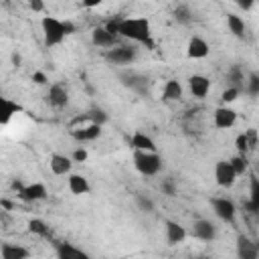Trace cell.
I'll return each mask as SVG.
<instances>
[{
	"mask_svg": "<svg viewBox=\"0 0 259 259\" xmlns=\"http://www.w3.org/2000/svg\"><path fill=\"white\" fill-rule=\"evenodd\" d=\"M67 186H69V190L75 194V196H83V194H87L89 190H91V186H89V180L83 176V174H69V178H67Z\"/></svg>",
	"mask_w": 259,
	"mask_h": 259,
	"instance_id": "20",
	"label": "cell"
},
{
	"mask_svg": "<svg viewBox=\"0 0 259 259\" xmlns=\"http://www.w3.org/2000/svg\"><path fill=\"white\" fill-rule=\"evenodd\" d=\"M235 148L239 150V154H247L253 146H251V140H249V134L247 132H243V134H239L237 138H235Z\"/></svg>",
	"mask_w": 259,
	"mask_h": 259,
	"instance_id": "30",
	"label": "cell"
},
{
	"mask_svg": "<svg viewBox=\"0 0 259 259\" xmlns=\"http://www.w3.org/2000/svg\"><path fill=\"white\" fill-rule=\"evenodd\" d=\"M47 186L42 182H32V184H26V186H20L18 188V198L24 200V202H38V200H45L47 198Z\"/></svg>",
	"mask_w": 259,
	"mask_h": 259,
	"instance_id": "7",
	"label": "cell"
},
{
	"mask_svg": "<svg viewBox=\"0 0 259 259\" xmlns=\"http://www.w3.org/2000/svg\"><path fill=\"white\" fill-rule=\"evenodd\" d=\"M71 158H73V162H85L87 158H89V154H87V150L81 146V148H77V150H73V154H71Z\"/></svg>",
	"mask_w": 259,
	"mask_h": 259,
	"instance_id": "35",
	"label": "cell"
},
{
	"mask_svg": "<svg viewBox=\"0 0 259 259\" xmlns=\"http://www.w3.org/2000/svg\"><path fill=\"white\" fill-rule=\"evenodd\" d=\"M136 57H138L136 49L134 47H125V45H115V47L105 51V59L109 63H113V65H130V63L136 61Z\"/></svg>",
	"mask_w": 259,
	"mask_h": 259,
	"instance_id": "4",
	"label": "cell"
},
{
	"mask_svg": "<svg viewBox=\"0 0 259 259\" xmlns=\"http://www.w3.org/2000/svg\"><path fill=\"white\" fill-rule=\"evenodd\" d=\"M235 121H237V111L233 107H229V105H221L212 113V123L219 130H229V127L235 125Z\"/></svg>",
	"mask_w": 259,
	"mask_h": 259,
	"instance_id": "8",
	"label": "cell"
},
{
	"mask_svg": "<svg viewBox=\"0 0 259 259\" xmlns=\"http://www.w3.org/2000/svg\"><path fill=\"white\" fill-rule=\"evenodd\" d=\"M26 4L32 12H42L45 10V0H26Z\"/></svg>",
	"mask_w": 259,
	"mask_h": 259,
	"instance_id": "37",
	"label": "cell"
},
{
	"mask_svg": "<svg viewBox=\"0 0 259 259\" xmlns=\"http://www.w3.org/2000/svg\"><path fill=\"white\" fill-rule=\"evenodd\" d=\"M136 202H138L140 210H144V212H152V210H154L152 198H148V196H144V194H138V196H136Z\"/></svg>",
	"mask_w": 259,
	"mask_h": 259,
	"instance_id": "33",
	"label": "cell"
},
{
	"mask_svg": "<svg viewBox=\"0 0 259 259\" xmlns=\"http://www.w3.org/2000/svg\"><path fill=\"white\" fill-rule=\"evenodd\" d=\"M208 53H210V47H208V42L202 38V36H190V40H188V45H186V55H188V59H206L208 57Z\"/></svg>",
	"mask_w": 259,
	"mask_h": 259,
	"instance_id": "13",
	"label": "cell"
},
{
	"mask_svg": "<svg viewBox=\"0 0 259 259\" xmlns=\"http://www.w3.org/2000/svg\"><path fill=\"white\" fill-rule=\"evenodd\" d=\"M47 97H49V103H51L53 107H65V105L69 103V91H67V87H65L63 83L51 85Z\"/></svg>",
	"mask_w": 259,
	"mask_h": 259,
	"instance_id": "16",
	"label": "cell"
},
{
	"mask_svg": "<svg viewBox=\"0 0 259 259\" xmlns=\"http://www.w3.org/2000/svg\"><path fill=\"white\" fill-rule=\"evenodd\" d=\"M257 247H259V243L251 241L247 235L237 237V255L241 259H257Z\"/></svg>",
	"mask_w": 259,
	"mask_h": 259,
	"instance_id": "15",
	"label": "cell"
},
{
	"mask_svg": "<svg viewBox=\"0 0 259 259\" xmlns=\"http://www.w3.org/2000/svg\"><path fill=\"white\" fill-rule=\"evenodd\" d=\"M188 91H190V95L196 97V99L206 97L208 91H210V79H208L206 75H200V73L190 75V77H188Z\"/></svg>",
	"mask_w": 259,
	"mask_h": 259,
	"instance_id": "9",
	"label": "cell"
},
{
	"mask_svg": "<svg viewBox=\"0 0 259 259\" xmlns=\"http://www.w3.org/2000/svg\"><path fill=\"white\" fill-rule=\"evenodd\" d=\"M237 180V172L235 168L231 166L229 160H219L214 164V182L221 186V188H231Z\"/></svg>",
	"mask_w": 259,
	"mask_h": 259,
	"instance_id": "6",
	"label": "cell"
},
{
	"mask_svg": "<svg viewBox=\"0 0 259 259\" xmlns=\"http://www.w3.org/2000/svg\"><path fill=\"white\" fill-rule=\"evenodd\" d=\"M162 192H166L168 196H174V194H176L174 182H172V180H164V182H162Z\"/></svg>",
	"mask_w": 259,
	"mask_h": 259,
	"instance_id": "38",
	"label": "cell"
},
{
	"mask_svg": "<svg viewBox=\"0 0 259 259\" xmlns=\"http://www.w3.org/2000/svg\"><path fill=\"white\" fill-rule=\"evenodd\" d=\"M245 91L251 97H259V73H249L245 77Z\"/></svg>",
	"mask_w": 259,
	"mask_h": 259,
	"instance_id": "27",
	"label": "cell"
},
{
	"mask_svg": "<svg viewBox=\"0 0 259 259\" xmlns=\"http://www.w3.org/2000/svg\"><path fill=\"white\" fill-rule=\"evenodd\" d=\"M210 204H212L214 214H217L223 223H235L237 206H235V202H233L231 198H227V196H217V198L210 200Z\"/></svg>",
	"mask_w": 259,
	"mask_h": 259,
	"instance_id": "5",
	"label": "cell"
},
{
	"mask_svg": "<svg viewBox=\"0 0 259 259\" xmlns=\"http://www.w3.org/2000/svg\"><path fill=\"white\" fill-rule=\"evenodd\" d=\"M18 111H20V105H18L16 101L4 97V99H2V111H0V123H2V125H8L10 119H12Z\"/></svg>",
	"mask_w": 259,
	"mask_h": 259,
	"instance_id": "23",
	"label": "cell"
},
{
	"mask_svg": "<svg viewBox=\"0 0 259 259\" xmlns=\"http://www.w3.org/2000/svg\"><path fill=\"white\" fill-rule=\"evenodd\" d=\"M164 231H166V241H168V245H178V243H182L184 239H186V229L180 225V223H176V221H166L164 223Z\"/></svg>",
	"mask_w": 259,
	"mask_h": 259,
	"instance_id": "14",
	"label": "cell"
},
{
	"mask_svg": "<svg viewBox=\"0 0 259 259\" xmlns=\"http://www.w3.org/2000/svg\"><path fill=\"white\" fill-rule=\"evenodd\" d=\"M32 81H34L36 85H45V83H47V75H45L42 71H36V73H32Z\"/></svg>",
	"mask_w": 259,
	"mask_h": 259,
	"instance_id": "39",
	"label": "cell"
},
{
	"mask_svg": "<svg viewBox=\"0 0 259 259\" xmlns=\"http://www.w3.org/2000/svg\"><path fill=\"white\" fill-rule=\"evenodd\" d=\"M28 231L34 233V235H42L45 237L49 233V227H47V223L42 219H30L28 221Z\"/></svg>",
	"mask_w": 259,
	"mask_h": 259,
	"instance_id": "32",
	"label": "cell"
},
{
	"mask_svg": "<svg viewBox=\"0 0 259 259\" xmlns=\"http://www.w3.org/2000/svg\"><path fill=\"white\" fill-rule=\"evenodd\" d=\"M172 14H174V20H176V22H180V24H188V22L192 20V12H190V8H188V6H184V4L176 6Z\"/></svg>",
	"mask_w": 259,
	"mask_h": 259,
	"instance_id": "28",
	"label": "cell"
},
{
	"mask_svg": "<svg viewBox=\"0 0 259 259\" xmlns=\"http://www.w3.org/2000/svg\"><path fill=\"white\" fill-rule=\"evenodd\" d=\"M73 158L65 156V154H51L49 158V168L55 176H69L73 170Z\"/></svg>",
	"mask_w": 259,
	"mask_h": 259,
	"instance_id": "10",
	"label": "cell"
},
{
	"mask_svg": "<svg viewBox=\"0 0 259 259\" xmlns=\"http://www.w3.org/2000/svg\"><path fill=\"white\" fill-rule=\"evenodd\" d=\"M134 166L142 176H156L162 170V158L158 152L134 150Z\"/></svg>",
	"mask_w": 259,
	"mask_h": 259,
	"instance_id": "3",
	"label": "cell"
},
{
	"mask_svg": "<svg viewBox=\"0 0 259 259\" xmlns=\"http://www.w3.org/2000/svg\"><path fill=\"white\" fill-rule=\"evenodd\" d=\"M57 255L61 259H87L89 255L71 243H57Z\"/></svg>",
	"mask_w": 259,
	"mask_h": 259,
	"instance_id": "22",
	"label": "cell"
},
{
	"mask_svg": "<svg viewBox=\"0 0 259 259\" xmlns=\"http://www.w3.org/2000/svg\"><path fill=\"white\" fill-rule=\"evenodd\" d=\"M117 36L152 45V26L146 16H132V18H117Z\"/></svg>",
	"mask_w": 259,
	"mask_h": 259,
	"instance_id": "1",
	"label": "cell"
},
{
	"mask_svg": "<svg viewBox=\"0 0 259 259\" xmlns=\"http://www.w3.org/2000/svg\"><path fill=\"white\" fill-rule=\"evenodd\" d=\"M241 95V87H233V85H227V89L221 93V99H223V103L225 105H229V103H233V101H237V97Z\"/></svg>",
	"mask_w": 259,
	"mask_h": 259,
	"instance_id": "31",
	"label": "cell"
},
{
	"mask_svg": "<svg viewBox=\"0 0 259 259\" xmlns=\"http://www.w3.org/2000/svg\"><path fill=\"white\" fill-rule=\"evenodd\" d=\"M184 95V87L178 79H168L162 87V99L164 101H180Z\"/></svg>",
	"mask_w": 259,
	"mask_h": 259,
	"instance_id": "18",
	"label": "cell"
},
{
	"mask_svg": "<svg viewBox=\"0 0 259 259\" xmlns=\"http://www.w3.org/2000/svg\"><path fill=\"white\" fill-rule=\"evenodd\" d=\"M243 81H245L243 69H241L239 65H233V67L227 71V85H233V87H241V89H243Z\"/></svg>",
	"mask_w": 259,
	"mask_h": 259,
	"instance_id": "26",
	"label": "cell"
},
{
	"mask_svg": "<svg viewBox=\"0 0 259 259\" xmlns=\"http://www.w3.org/2000/svg\"><path fill=\"white\" fill-rule=\"evenodd\" d=\"M231 166L235 168V172H237V176H241V174H245L247 172V168H249V162H247V158H245V154H235L231 160Z\"/></svg>",
	"mask_w": 259,
	"mask_h": 259,
	"instance_id": "29",
	"label": "cell"
},
{
	"mask_svg": "<svg viewBox=\"0 0 259 259\" xmlns=\"http://www.w3.org/2000/svg\"><path fill=\"white\" fill-rule=\"evenodd\" d=\"M87 117H89L91 121H95V123H99V125H103V123L107 121V115H105V111H103V109H91Z\"/></svg>",
	"mask_w": 259,
	"mask_h": 259,
	"instance_id": "34",
	"label": "cell"
},
{
	"mask_svg": "<svg viewBox=\"0 0 259 259\" xmlns=\"http://www.w3.org/2000/svg\"><path fill=\"white\" fill-rule=\"evenodd\" d=\"M0 257L2 259H26L30 257V251L22 245H12V243H2L0 247Z\"/></svg>",
	"mask_w": 259,
	"mask_h": 259,
	"instance_id": "21",
	"label": "cell"
},
{
	"mask_svg": "<svg viewBox=\"0 0 259 259\" xmlns=\"http://www.w3.org/2000/svg\"><path fill=\"white\" fill-rule=\"evenodd\" d=\"M233 2H235V6H237V8H241L243 12H247V10H251V8L255 6V2H257V0H233Z\"/></svg>",
	"mask_w": 259,
	"mask_h": 259,
	"instance_id": "36",
	"label": "cell"
},
{
	"mask_svg": "<svg viewBox=\"0 0 259 259\" xmlns=\"http://www.w3.org/2000/svg\"><path fill=\"white\" fill-rule=\"evenodd\" d=\"M247 206L251 208V212H257L259 210V178L257 176H251V182H249V202Z\"/></svg>",
	"mask_w": 259,
	"mask_h": 259,
	"instance_id": "24",
	"label": "cell"
},
{
	"mask_svg": "<svg viewBox=\"0 0 259 259\" xmlns=\"http://www.w3.org/2000/svg\"><path fill=\"white\" fill-rule=\"evenodd\" d=\"M192 233L200 241H214L217 239V227L208 219H196L192 225Z\"/></svg>",
	"mask_w": 259,
	"mask_h": 259,
	"instance_id": "12",
	"label": "cell"
},
{
	"mask_svg": "<svg viewBox=\"0 0 259 259\" xmlns=\"http://www.w3.org/2000/svg\"><path fill=\"white\" fill-rule=\"evenodd\" d=\"M257 257H259V247H257Z\"/></svg>",
	"mask_w": 259,
	"mask_h": 259,
	"instance_id": "41",
	"label": "cell"
},
{
	"mask_svg": "<svg viewBox=\"0 0 259 259\" xmlns=\"http://www.w3.org/2000/svg\"><path fill=\"white\" fill-rule=\"evenodd\" d=\"M130 144H132V148L134 150H144V152H156V142L148 136V134H144V132H140V130H136L134 134H132V138H130Z\"/></svg>",
	"mask_w": 259,
	"mask_h": 259,
	"instance_id": "19",
	"label": "cell"
},
{
	"mask_svg": "<svg viewBox=\"0 0 259 259\" xmlns=\"http://www.w3.org/2000/svg\"><path fill=\"white\" fill-rule=\"evenodd\" d=\"M105 0H81V4H83V8H97V6H101Z\"/></svg>",
	"mask_w": 259,
	"mask_h": 259,
	"instance_id": "40",
	"label": "cell"
},
{
	"mask_svg": "<svg viewBox=\"0 0 259 259\" xmlns=\"http://www.w3.org/2000/svg\"><path fill=\"white\" fill-rule=\"evenodd\" d=\"M91 42H93L95 47L107 51V49L115 47V42H117V34H113L111 30H107V26H95V28L91 30Z\"/></svg>",
	"mask_w": 259,
	"mask_h": 259,
	"instance_id": "11",
	"label": "cell"
},
{
	"mask_svg": "<svg viewBox=\"0 0 259 259\" xmlns=\"http://www.w3.org/2000/svg\"><path fill=\"white\" fill-rule=\"evenodd\" d=\"M227 28H229L235 36H243L247 26H245V20H243L239 14H233V12H231V14H227Z\"/></svg>",
	"mask_w": 259,
	"mask_h": 259,
	"instance_id": "25",
	"label": "cell"
},
{
	"mask_svg": "<svg viewBox=\"0 0 259 259\" xmlns=\"http://www.w3.org/2000/svg\"><path fill=\"white\" fill-rule=\"evenodd\" d=\"M255 214H257V217H259V210H257V212H255Z\"/></svg>",
	"mask_w": 259,
	"mask_h": 259,
	"instance_id": "42",
	"label": "cell"
},
{
	"mask_svg": "<svg viewBox=\"0 0 259 259\" xmlns=\"http://www.w3.org/2000/svg\"><path fill=\"white\" fill-rule=\"evenodd\" d=\"M71 136H73L77 142H93V140H97V138L101 136V125L95 123V121H91V123L85 125V127H77V130H73Z\"/></svg>",
	"mask_w": 259,
	"mask_h": 259,
	"instance_id": "17",
	"label": "cell"
},
{
	"mask_svg": "<svg viewBox=\"0 0 259 259\" xmlns=\"http://www.w3.org/2000/svg\"><path fill=\"white\" fill-rule=\"evenodd\" d=\"M40 30H42V40L47 47H57L65 40V36L73 30L71 22H63L55 16H42L40 20Z\"/></svg>",
	"mask_w": 259,
	"mask_h": 259,
	"instance_id": "2",
	"label": "cell"
}]
</instances>
